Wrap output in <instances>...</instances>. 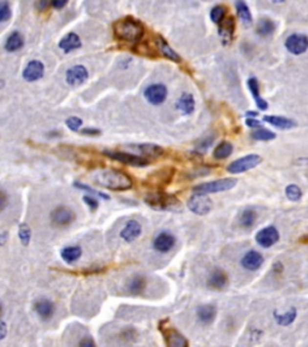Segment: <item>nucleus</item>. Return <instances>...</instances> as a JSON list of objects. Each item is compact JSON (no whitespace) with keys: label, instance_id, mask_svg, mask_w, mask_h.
I'll return each instance as SVG.
<instances>
[{"label":"nucleus","instance_id":"f257e3e1","mask_svg":"<svg viewBox=\"0 0 308 347\" xmlns=\"http://www.w3.org/2000/svg\"><path fill=\"white\" fill-rule=\"evenodd\" d=\"M92 179L98 186L110 190H128L132 187V177L117 169H101L93 174Z\"/></svg>","mask_w":308,"mask_h":347},{"label":"nucleus","instance_id":"f03ea898","mask_svg":"<svg viewBox=\"0 0 308 347\" xmlns=\"http://www.w3.org/2000/svg\"><path fill=\"white\" fill-rule=\"evenodd\" d=\"M113 34L118 40L136 44L145 35V25L136 18H121L113 24Z\"/></svg>","mask_w":308,"mask_h":347},{"label":"nucleus","instance_id":"7ed1b4c3","mask_svg":"<svg viewBox=\"0 0 308 347\" xmlns=\"http://www.w3.org/2000/svg\"><path fill=\"white\" fill-rule=\"evenodd\" d=\"M143 200L150 208L158 211H175L179 210V208H181V202L176 195L169 194V193L163 192V190L147 193Z\"/></svg>","mask_w":308,"mask_h":347},{"label":"nucleus","instance_id":"20e7f679","mask_svg":"<svg viewBox=\"0 0 308 347\" xmlns=\"http://www.w3.org/2000/svg\"><path fill=\"white\" fill-rule=\"evenodd\" d=\"M237 185V179L235 177H225V179L216 180L212 182H206V184L198 185L193 187V194H211V193L224 192L234 188Z\"/></svg>","mask_w":308,"mask_h":347},{"label":"nucleus","instance_id":"39448f33","mask_svg":"<svg viewBox=\"0 0 308 347\" xmlns=\"http://www.w3.org/2000/svg\"><path fill=\"white\" fill-rule=\"evenodd\" d=\"M159 329L164 336V340L168 347H189V343L183 334L179 333L176 328L169 325V320L161 321Z\"/></svg>","mask_w":308,"mask_h":347},{"label":"nucleus","instance_id":"423d86ee","mask_svg":"<svg viewBox=\"0 0 308 347\" xmlns=\"http://www.w3.org/2000/svg\"><path fill=\"white\" fill-rule=\"evenodd\" d=\"M262 161L263 158L259 155L252 153V155H247L232 162V163L229 164L226 170L230 174H242L244 171L250 170V169H254L255 166L262 163Z\"/></svg>","mask_w":308,"mask_h":347},{"label":"nucleus","instance_id":"0eeeda50","mask_svg":"<svg viewBox=\"0 0 308 347\" xmlns=\"http://www.w3.org/2000/svg\"><path fill=\"white\" fill-rule=\"evenodd\" d=\"M104 155H105L106 157H109L110 159L121 162V163L127 164V165L142 168V166H146L150 164V161H148L147 158L142 157V156L132 155V153L119 152V151H104Z\"/></svg>","mask_w":308,"mask_h":347},{"label":"nucleus","instance_id":"6e6552de","mask_svg":"<svg viewBox=\"0 0 308 347\" xmlns=\"http://www.w3.org/2000/svg\"><path fill=\"white\" fill-rule=\"evenodd\" d=\"M187 206L195 215H207L212 210V200L205 194H193L188 199Z\"/></svg>","mask_w":308,"mask_h":347},{"label":"nucleus","instance_id":"1a4fd4ad","mask_svg":"<svg viewBox=\"0 0 308 347\" xmlns=\"http://www.w3.org/2000/svg\"><path fill=\"white\" fill-rule=\"evenodd\" d=\"M143 95H145L146 100L150 104H152V105H160V104H163L166 100L168 88H166L165 85H161V83H154V85L148 86L146 88Z\"/></svg>","mask_w":308,"mask_h":347},{"label":"nucleus","instance_id":"9d476101","mask_svg":"<svg viewBox=\"0 0 308 347\" xmlns=\"http://www.w3.org/2000/svg\"><path fill=\"white\" fill-rule=\"evenodd\" d=\"M286 48L295 56L305 53L308 49V36L304 34H291L286 38Z\"/></svg>","mask_w":308,"mask_h":347},{"label":"nucleus","instance_id":"9b49d317","mask_svg":"<svg viewBox=\"0 0 308 347\" xmlns=\"http://www.w3.org/2000/svg\"><path fill=\"white\" fill-rule=\"evenodd\" d=\"M75 220L74 211L66 206H59L51 212V222L56 227H65L71 224Z\"/></svg>","mask_w":308,"mask_h":347},{"label":"nucleus","instance_id":"f8f14e48","mask_svg":"<svg viewBox=\"0 0 308 347\" xmlns=\"http://www.w3.org/2000/svg\"><path fill=\"white\" fill-rule=\"evenodd\" d=\"M255 240L264 249H268V247L273 246L278 241L279 233L275 227H266V228L258 231V234L255 235Z\"/></svg>","mask_w":308,"mask_h":347},{"label":"nucleus","instance_id":"ddd939ff","mask_svg":"<svg viewBox=\"0 0 308 347\" xmlns=\"http://www.w3.org/2000/svg\"><path fill=\"white\" fill-rule=\"evenodd\" d=\"M88 79V70L85 65H74L66 71V83L71 87L82 85Z\"/></svg>","mask_w":308,"mask_h":347},{"label":"nucleus","instance_id":"4468645a","mask_svg":"<svg viewBox=\"0 0 308 347\" xmlns=\"http://www.w3.org/2000/svg\"><path fill=\"white\" fill-rule=\"evenodd\" d=\"M45 74V65L40 61H30L24 68L22 76L27 82H35Z\"/></svg>","mask_w":308,"mask_h":347},{"label":"nucleus","instance_id":"2eb2a0df","mask_svg":"<svg viewBox=\"0 0 308 347\" xmlns=\"http://www.w3.org/2000/svg\"><path fill=\"white\" fill-rule=\"evenodd\" d=\"M176 244V237L169 231H161L153 240V247L159 253H168Z\"/></svg>","mask_w":308,"mask_h":347},{"label":"nucleus","instance_id":"dca6fc26","mask_svg":"<svg viewBox=\"0 0 308 347\" xmlns=\"http://www.w3.org/2000/svg\"><path fill=\"white\" fill-rule=\"evenodd\" d=\"M129 148H134L135 151H137L140 155H142L147 159L163 157L164 153H165V150L161 146L155 145V143H137L135 146H129Z\"/></svg>","mask_w":308,"mask_h":347},{"label":"nucleus","instance_id":"f3484780","mask_svg":"<svg viewBox=\"0 0 308 347\" xmlns=\"http://www.w3.org/2000/svg\"><path fill=\"white\" fill-rule=\"evenodd\" d=\"M155 47L160 52V54L163 57H165L169 61L174 62V63H181V56L175 51L171 46L169 45L168 41L163 38V36H156L155 38Z\"/></svg>","mask_w":308,"mask_h":347},{"label":"nucleus","instance_id":"a211bd4d","mask_svg":"<svg viewBox=\"0 0 308 347\" xmlns=\"http://www.w3.org/2000/svg\"><path fill=\"white\" fill-rule=\"evenodd\" d=\"M228 284V276L221 269H215L207 278V287L216 291H221Z\"/></svg>","mask_w":308,"mask_h":347},{"label":"nucleus","instance_id":"6ab92c4d","mask_svg":"<svg viewBox=\"0 0 308 347\" xmlns=\"http://www.w3.org/2000/svg\"><path fill=\"white\" fill-rule=\"evenodd\" d=\"M141 233H142V227H141V224L137 221L132 220L125 224L119 235H121L124 241L132 242L141 235Z\"/></svg>","mask_w":308,"mask_h":347},{"label":"nucleus","instance_id":"aec40b11","mask_svg":"<svg viewBox=\"0 0 308 347\" xmlns=\"http://www.w3.org/2000/svg\"><path fill=\"white\" fill-rule=\"evenodd\" d=\"M36 314L40 318H43L44 321H48L53 317L54 312H56V306L53 302L48 299H40L35 302L34 305Z\"/></svg>","mask_w":308,"mask_h":347},{"label":"nucleus","instance_id":"412c9836","mask_svg":"<svg viewBox=\"0 0 308 347\" xmlns=\"http://www.w3.org/2000/svg\"><path fill=\"white\" fill-rule=\"evenodd\" d=\"M263 263H264V257L262 255V253L257 251L247 252L241 260L242 267L250 271L258 270V269L262 267Z\"/></svg>","mask_w":308,"mask_h":347},{"label":"nucleus","instance_id":"4be33fe9","mask_svg":"<svg viewBox=\"0 0 308 347\" xmlns=\"http://www.w3.org/2000/svg\"><path fill=\"white\" fill-rule=\"evenodd\" d=\"M81 47H82V41H81L80 36L75 33H69L59 41V48L65 53H70V52Z\"/></svg>","mask_w":308,"mask_h":347},{"label":"nucleus","instance_id":"5701e85b","mask_svg":"<svg viewBox=\"0 0 308 347\" xmlns=\"http://www.w3.org/2000/svg\"><path fill=\"white\" fill-rule=\"evenodd\" d=\"M235 28H236V23H235V18L232 16L224 20V22L220 24V27H219V35H220L224 45H228L229 43L232 41Z\"/></svg>","mask_w":308,"mask_h":347},{"label":"nucleus","instance_id":"b1692460","mask_svg":"<svg viewBox=\"0 0 308 347\" xmlns=\"http://www.w3.org/2000/svg\"><path fill=\"white\" fill-rule=\"evenodd\" d=\"M247 85H248V88H249L250 93H252L253 98H254L255 104H257L258 108L263 111L267 110L268 104L267 101H266L265 99H263L262 95H260V87L258 80L255 79V77H249L247 81Z\"/></svg>","mask_w":308,"mask_h":347},{"label":"nucleus","instance_id":"393cba45","mask_svg":"<svg viewBox=\"0 0 308 347\" xmlns=\"http://www.w3.org/2000/svg\"><path fill=\"white\" fill-rule=\"evenodd\" d=\"M176 108L182 115H185V116L192 115L195 109L194 96L190 94V93H183V94L179 96L178 100H177Z\"/></svg>","mask_w":308,"mask_h":347},{"label":"nucleus","instance_id":"a878e982","mask_svg":"<svg viewBox=\"0 0 308 347\" xmlns=\"http://www.w3.org/2000/svg\"><path fill=\"white\" fill-rule=\"evenodd\" d=\"M175 169L172 168H166V169H161V170L156 171V173H153L148 177V182H151L152 185H160V186H165V185H169L171 182L172 176H174Z\"/></svg>","mask_w":308,"mask_h":347},{"label":"nucleus","instance_id":"bb28decb","mask_svg":"<svg viewBox=\"0 0 308 347\" xmlns=\"http://www.w3.org/2000/svg\"><path fill=\"white\" fill-rule=\"evenodd\" d=\"M216 315L217 309L215 305L212 304L201 305L197 310L198 318H199L200 322L203 323V324H210V323H212L213 320L216 318Z\"/></svg>","mask_w":308,"mask_h":347},{"label":"nucleus","instance_id":"cd10ccee","mask_svg":"<svg viewBox=\"0 0 308 347\" xmlns=\"http://www.w3.org/2000/svg\"><path fill=\"white\" fill-rule=\"evenodd\" d=\"M264 121L270 123L271 126L279 128V129H290L296 126V122L283 116H275V115H266L264 116Z\"/></svg>","mask_w":308,"mask_h":347},{"label":"nucleus","instance_id":"c85d7f7f","mask_svg":"<svg viewBox=\"0 0 308 347\" xmlns=\"http://www.w3.org/2000/svg\"><path fill=\"white\" fill-rule=\"evenodd\" d=\"M24 46V39L22 34L18 32H14L9 35V38L5 41L4 47L7 52H16Z\"/></svg>","mask_w":308,"mask_h":347},{"label":"nucleus","instance_id":"c756f323","mask_svg":"<svg viewBox=\"0 0 308 347\" xmlns=\"http://www.w3.org/2000/svg\"><path fill=\"white\" fill-rule=\"evenodd\" d=\"M82 255V249L80 246H67L61 251V257L67 264H72Z\"/></svg>","mask_w":308,"mask_h":347},{"label":"nucleus","instance_id":"7c9ffc66","mask_svg":"<svg viewBox=\"0 0 308 347\" xmlns=\"http://www.w3.org/2000/svg\"><path fill=\"white\" fill-rule=\"evenodd\" d=\"M275 29H276V24L273 23L272 20H270V18H262L257 25L258 35L263 36V38L272 35V34L275 33Z\"/></svg>","mask_w":308,"mask_h":347},{"label":"nucleus","instance_id":"2f4dec72","mask_svg":"<svg viewBox=\"0 0 308 347\" xmlns=\"http://www.w3.org/2000/svg\"><path fill=\"white\" fill-rule=\"evenodd\" d=\"M232 151H234V146H232L231 142L221 141L213 150V157L216 159H226L230 157Z\"/></svg>","mask_w":308,"mask_h":347},{"label":"nucleus","instance_id":"473e14b6","mask_svg":"<svg viewBox=\"0 0 308 347\" xmlns=\"http://www.w3.org/2000/svg\"><path fill=\"white\" fill-rule=\"evenodd\" d=\"M146 278L141 275H135L132 280L129 281V284H128V288H129V292L132 294H135V296H139V294L142 293L146 288Z\"/></svg>","mask_w":308,"mask_h":347},{"label":"nucleus","instance_id":"72a5a7b5","mask_svg":"<svg viewBox=\"0 0 308 347\" xmlns=\"http://www.w3.org/2000/svg\"><path fill=\"white\" fill-rule=\"evenodd\" d=\"M235 6H236L237 15H239V17L241 18L242 22H243L246 25L252 24L253 17H252V14H250V10H249V7H248L247 2L236 1Z\"/></svg>","mask_w":308,"mask_h":347},{"label":"nucleus","instance_id":"f704fd0d","mask_svg":"<svg viewBox=\"0 0 308 347\" xmlns=\"http://www.w3.org/2000/svg\"><path fill=\"white\" fill-rule=\"evenodd\" d=\"M257 218L258 215L254 210H252V208H246V210L241 213V216H240V224H241L242 228L249 229L254 226Z\"/></svg>","mask_w":308,"mask_h":347},{"label":"nucleus","instance_id":"c9c22d12","mask_svg":"<svg viewBox=\"0 0 308 347\" xmlns=\"http://www.w3.org/2000/svg\"><path fill=\"white\" fill-rule=\"evenodd\" d=\"M273 316H275V320L277 321V323L279 325H289L294 322L295 318H296V309L295 307H291L286 315H279L277 311L273 312Z\"/></svg>","mask_w":308,"mask_h":347},{"label":"nucleus","instance_id":"e433bc0d","mask_svg":"<svg viewBox=\"0 0 308 347\" xmlns=\"http://www.w3.org/2000/svg\"><path fill=\"white\" fill-rule=\"evenodd\" d=\"M225 15H226V7L223 6V5H216L215 7H212L210 12V17L211 21L216 24H221L225 20Z\"/></svg>","mask_w":308,"mask_h":347},{"label":"nucleus","instance_id":"4c0bfd02","mask_svg":"<svg viewBox=\"0 0 308 347\" xmlns=\"http://www.w3.org/2000/svg\"><path fill=\"white\" fill-rule=\"evenodd\" d=\"M250 137L254 140H258V141H270V140L276 139L275 133L268 129H265V128H259V129L254 130L250 134Z\"/></svg>","mask_w":308,"mask_h":347},{"label":"nucleus","instance_id":"58836bf2","mask_svg":"<svg viewBox=\"0 0 308 347\" xmlns=\"http://www.w3.org/2000/svg\"><path fill=\"white\" fill-rule=\"evenodd\" d=\"M74 187H76L77 189L86 190V192L89 193V194L93 195V197H99V198H101V199H104V200H110V195L109 194H105V193L99 192V190L94 189L90 186H88V185L82 184V182H80V181H75L74 182Z\"/></svg>","mask_w":308,"mask_h":347},{"label":"nucleus","instance_id":"ea45409f","mask_svg":"<svg viewBox=\"0 0 308 347\" xmlns=\"http://www.w3.org/2000/svg\"><path fill=\"white\" fill-rule=\"evenodd\" d=\"M18 236L23 246H28L31 239V231L27 223H21L18 226Z\"/></svg>","mask_w":308,"mask_h":347},{"label":"nucleus","instance_id":"a19ab883","mask_svg":"<svg viewBox=\"0 0 308 347\" xmlns=\"http://www.w3.org/2000/svg\"><path fill=\"white\" fill-rule=\"evenodd\" d=\"M215 139L216 137H212V135H210V137L207 138H203L201 141H199L197 145H195L194 152L197 153V155L202 156L203 153H206V151L211 147V145H212L213 141H215Z\"/></svg>","mask_w":308,"mask_h":347},{"label":"nucleus","instance_id":"79ce46f5","mask_svg":"<svg viewBox=\"0 0 308 347\" xmlns=\"http://www.w3.org/2000/svg\"><path fill=\"white\" fill-rule=\"evenodd\" d=\"M286 195L291 202H299L302 198V190L296 185H289L286 188Z\"/></svg>","mask_w":308,"mask_h":347},{"label":"nucleus","instance_id":"37998d69","mask_svg":"<svg viewBox=\"0 0 308 347\" xmlns=\"http://www.w3.org/2000/svg\"><path fill=\"white\" fill-rule=\"evenodd\" d=\"M11 17V7L7 1L0 2V22H6Z\"/></svg>","mask_w":308,"mask_h":347},{"label":"nucleus","instance_id":"c03bdc74","mask_svg":"<svg viewBox=\"0 0 308 347\" xmlns=\"http://www.w3.org/2000/svg\"><path fill=\"white\" fill-rule=\"evenodd\" d=\"M82 119L80 118V117H76V116H71V117H69V118L65 121V124H66L67 128H69L71 132H77L78 129H80L81 126H82Z\"/></svg>","mask_w":308,"mask_h":347},{"label":"nucleus","instance_id":"a18cd8bd","mask_svg":"<svg viewBox=\"0 0 308 347\" xmlns=\"http://www.w3.org/2000/svg\"><path fill=\"white\" fill-rule=\"evenodd\" d=\"M83 202L89 206L90 211H95L99 208V202L93 197V195H85L83 197Z\"/></svg>","mask_w":308,"mask_h":347},{"label":"nucleus","instance_id":"49530a36","mask_svg":"<svg viewBox=\"0 0 308 347\" xmlns=\"http://www.w3.org/2000/svg\"><path fill=\"white\" fill-rule=\"evenodd\" d=\"M82 135H88V137H98L101 134V130L96 129V128H85L81 130Z\"/></svg>","mask_w":308,"mask_h":347},{"label":"nucleus","instance_id":"de8ad7c7","mask_svg":"<svg viewBox=\"0 0 308 347\" xmlns=\"http://www.w3.org/2000/svg\"><path fill=\"white\" fill-rule=\"evenodd\" d=\"M78 347H96V344L92 338H83L78 344Z\"/></svg>","mask_w":308,"mask_h":347},{"label":"nucleus","instance_id":"09e8293b","mask_svg":"<svg viewBox=\"0 0 308 347\" xmlns=\"http://www.w3.org/2000/svg\"><path fill=\"white\" fill-rule=\"evenodd\" d=\"M246 124L249 128H257V129H259V128H262V123H260L258 119L255 118H247L246 119Z\"/></svg>","mask_w":308,"mask_h":347},{"label":"nucleus","instance_id":"8fccbe9b","mask_svg":"<svg viewBox=\"0 0 308 347\" xmlns=\"http://www.w3.org/2000/svg\"><path fill=\"white\" fill-rule=\"evenodd\" d=\"M66 4H67L66 0H54V1L51 2V6H53L54 9H57V10H61Z\"/></svg>","mask_w":308,"mask_h":347},{"label":"nucleus","instance_id":"3c124183","mask_svg":"<svg viewBox=\"0 0 308 347\" xmlns=\"http://www.w3.org/2000/svg\"><path fill=\"white\" fill-rule=\"evenodd\" d=\"M6 333H7V327L6 323H5L4 320H1V323H0V339L4 340L6 338Z\"/></svg>","mask_w":308,"mask_h":347},{"label":"nucleus","instance_id":"603ef678","mask_svg":"<svg viewBox=\"0 0 308 347\" xmlns=\"http://www.w3.org/2000/svg\"><path fill=\"white\" fill-rule=\"evenodd\" d=\"M0 195H1V200H0V210L4 211L5 208H6V204H7L6 193H5L4 190H1V193H0Z\"/></svg>","mask_w":308,"mask_h":347},{"label":"nucleus","instance_id":"864d4df0","mask_svg":"<svg viewBox=\"0 0 308 347\" xmlns=\"http://www.w3.org/2000/svg\"><path fill=\"white\" fill-rule=\"evenodd\" d=\"M49 5H51V2H48V1H36L35 2V7L38 10H41V11H43V10H46Z\"/></svg>","mask_w":308,"mask_h":347},{"label":"nucleus","instance_id":"5fc2aeb1","mask_svg":"<svg viewBox=\"0 0 308 347\" xmlns=\"http://www.w3.org/2000/svg\"><path fill=\"white\" fill-rule=\"evenodd\" d=\"M246 116H248V118H254V117L258 116V112L255 111H248L246 114Z\"/></svg>","mask_w":308,"mask_h":347},{"label":"nucleus","instance_id":"6e6d98bb","mask_svg":"<svg viewBox=\"0 0 308 347\" xmlns=\"http://www.w3.org/2000/svg\"><path fill=\"white\" fill-rule=\"evenodd\" d=\"M6 241V231H1V246Z\"/></svg>","mask_w":308,"mask_h":347}]
</instances>
